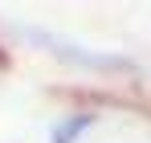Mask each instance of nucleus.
I'll return each mask as SVG.
<instances>
[{
  "label": "nucleus",
  "mask_w": 151,
  "mask_h": 143,
  "mask_svg": "<svg viewBox=\"0 0 151 143\" xmlns=\"http://www.w3.org/2000/svg\"><path fill=\"white\" fill-rule=\"evenodd\" d=\"M37 41H49L57 57H65V61H74V66H86V70H131L127 57H110V53H82L78 45L53 41V37H41V33H37Z\"/></svg>",
  "instance_id": "f257e3e1"
},
{
  "label": "nucleus",
  "mask_w": 151,
  "mask_h": 143,
  "mask_svg": "<svg viewBox=\"0 0 151 143\" xmlns=\"http://www.w3.org/2000/svg\"><path fill=\"white\" fill-rule=\"evenodd\" d=\"M90 127H94V115H70L53 127V143H78V135L90 131Z\"/></svg>",
  "instance_id": "f03ea898"
}]
</instances>
